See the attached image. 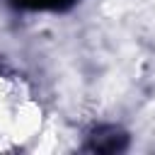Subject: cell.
<instances>
[{
	"label": "cell",
	"instance_id": "6da1fadb",
	"mask_svg": "<svg viewBox=\"0 0 155 155\" xmlns=\"http://www.w3.org/2000/svg\"><path fill=\"white\" fill-rule=\"evenodd\" d=\"M41 124V109L29 87L0 73V150H17L34 138Z\"/></svg>",
	"mask_w": 155,
	"mask_h": 155
},
{
	"label": "cell",
	"instance_id": "7a4b0ae2",
	"mask_svg": "<svg viewBox=\"0 0 155 155\" xmlns=\"http://www.w3.org/2000/svg\"><path fill=\"white\" fill-rule=\"evenodd\" d=\"M19 7H31V10H56L63 5H70L73 0H15Z\"/></svg>",
	"mask_w": 155,
	"mask_h": 155
}]
</instances>
